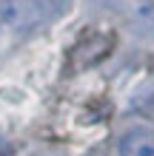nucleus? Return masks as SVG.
<instances>
[{
	"instance_id": "nucleus-3",
	"label": "nucleus",
	"mask_w": 154,
	"mask_h": 156,
	"mask_svg": "<svg viewBox=\"0 0 154 156\" xmlns=\"http://www.w3.org/2000/svg\"><path fill=\"white\" fill-rule=\"evenodd\" d=\"M63 3H66V0H32V6L37 9V12H46V14H57L63 9Z\"/></svg>"
},
{
	"instance_id": "nucleus-1",
	"label": "nucleus",
	"mask_w": 154,
	"mask_h": 156,
	"mask_svg": "<svg viewBox=\"0 0 154 156\" xmlns=\"http://www.w3.org/2000/svg\"><path fill=\"white\" fill-rule=\"evenodd\" d=\"M120 156H154V131L148 128H131L120 136L117 145Z\"/></svg>"
},
{
	"instance_id": "nucleus-2",
	"label": "nucleus",
	"mask_w": 154,
	"mask_h": 156,
	"mask_svg": "<svg viewBox=\"0 0 154 156\" xmlns=\"http://www.w3.org/2000/svg\"><path fill=\"white\" fill-rule=\"evenodd\" d=\"M0 17H3L6 23H20L23 14H20V9H17V0H0Z\"/></svg>"
}]
</instances>
